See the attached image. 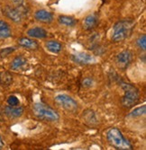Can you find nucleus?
Listing matches in <instances>:
<instances>
[{
  "label": "nucleus",
  "mask_w": 146,
  "mask_h": 150,
  "mask_svg": "<svg viewBox=\"0 0 146 150\" xmlns=\"http://www.w3.org/2000/svg\"><path fill=\"white\" fill-rule=\"evenodd\" d=\"M107 139L109 144L116 149L120 150H132V146L124 137L122 132L117 128L110 129L107 133Z\"/></svg>",
  "instance_id": "f257e3e1"
},
{
  "label": "nucleus",
  "mask_w": 146,
  "mask_h": 150,
  "mask_svg": "<svg viewBox=\"0 0 146 150\" xmlns=\"http://www.w3.org/2000/svg\"><path fill=\"white\" fill-rule=\"evenodd\" d=\"M134 28V22L131 20H122L116 23L113 28L112 40L115 42H119L128 38Z\"/></svg>",
  "instance_id": "f03ea898"
},
{
  "label": "nucleus",
  "mask_w": 146,
  "mask_h": 150,
  "mask_svg": "<svg viewBox=\"0 0 146 150\" xmlns=\"http://www.w3.org/2000/svg\"><path fill=\"white\" fill-rule=\"evenodd\" d=\"M33 114L40 120H46V121H57L60 119V115L58 112L53 110L50 106L43 103H37L33 106Z\"/></svg>",
  "instance_id": "7ed1b4c3"
},
{
  "label": "nucleus",
  "mask_w": 146,
  "mask_h": 150,
  "mask_svg": "<svg viewBox=\"0 0 146 150\" xmlns=\"http://www.w3.org/2000/svg\"><path fill=\"white\" fill-rule=\"evenodd\" d=\"M122 88L124 89V96L122 98V104L124 107L131 108L135 105L140 99L138 89L134 86L126 83L122 84Z\"/></svg>",
  "instance_id": "20e7f679"
},
{
  "label": "nucleus",
  "mask_w": 146,
  "mask_h": 150,
  "mask_svg": "<svg viewBox=\"0 0 146 150\" xmlns=\"http://www.w3.org/2000/svg\"><path fill=\"white\" fill-rule=\"evenodd\" d=\"M15 4L16 5V7H12L9 6H5L3 9V13L6 17L11 19L12 21L20 23L23 21L25 16V7L21 0H16V1H15Z\"/></svg>",
  "instance_id": "39448f33"
},
{
  "label": "nucleus",
  "mask_w": 146,
  "mask_h": 150,
  "mask_svg": "<svg viewBox=\"0 0 146 150\" xmlns=\"http://www.w3.org/2000/svg\"><path fill=\"white\" fill-rule=\"evenodd\" d=\"M54 100L59 106H61L66 111L70 112H76L78 111L77 102L67 94H59L55 97Z\"/></svg>",
  "instance_id": "423d86ee"
},
{
  "label": "nucleus",
  "mask_w": 146,
  "mask_h": 150,
  "mask_svg": "<svg viewBox=\"0 0 146 150\" xmlns=\"http://www.w3.org/2000/svg\"><path fill=\"white\" fill-rule=\"evenodd\" d=\"M71 59L78 63V64H81V65H88V64H93L95 63L97 60L96 59L89 55L88 53H84V52H79V53H76L74 55L71 56Z\"/></svg>",
  "instance_id": "0eeeda50"
},
{
  "label": "nucleus",
  "mask_w": 146,
  "mask_h": 150,
  "mask_svg": "<svg viewBox=\"0 0 146 150\" xmlns=\"http://www.w3.org/2000/svg\"><path fill=\"white\" fill-rule=\"evenodd\" d=\"M132 61V53L129 50H124L116 56V64L122 69H125Z\"/></svg>",
  "instance_id": "6e6552de"
},
{
  "label": "nucleus",
  "mask_w": 146,
  "mask_h": 150,
  "mask_svg": "<svg viewBox=\"0 0 146 150\" xmlns=\"http://www.w3.org/2000/svg\"><path fill=\"white\" fill-rule=\"evenodd\" d=\"M5 113L7 115L9 118H19L23 115L24 113V108L21 106H11L7 105L5 108Z\"/></svg>",
  "instance_id": "1a4fd4ad"
},
{
  "label": "nucleus",
  "mask_w": 146,
  "mask_h": 150,
  "mask_svg": "<svg viewBox=\"0 0 146 150\" xmlns=\"http://www.w3.org/2000/svg\"><path fill=\"white\" fill-rule=\"evenodd\" d=\"M34 17L37 21L44 23H50L52 22V20H53V16H52V13L46 10H38L35 13Z\"/></svg>",
  "instance_id": "9d476101"
},
{
  "label": "nucleus",
  "mask_w": 146,
  "mask_h": 150,
  "mask_svg": "<svg viewBox=\"0 0 146 150\" xmlns=\"http://www.w3.org/2000/svg\"><path fill=\"white\" fill-rule=\"evenodd\" d=\"M27 35L32 38L36 39H44L48 36L47 32L41 27H33L27 31Z\"/></svg>",
  "instance_id": "9b49d317"
},
{
  "label": "nucleus",
  "mask_w": 146,
  "mask_h": 150,
  "mask_svg": "<svg viewBox=\"0 0 146 150\" xmlns=\"http://www.w3.org/2000/svg\"><path fill=\"white\" fill-rule=\"evenodd\" d=\"M27 65V60L23 56H17L14 59V60L11 63V69L14 70H19L23 69Z\"/></svg>",
  "instance_id": "f8f14e48"
},
{
  "label": "nucleus",
  "mask_w": 146,
  "mask_h": 150,
  "mask_svg": "<svg viewBox=\"0 0 146 150\" xmlns=\"http://www.w3.org/2000/svg\"><path fill=\"white\" fill-rule=\"evenodd\" d=\"M18 44L25 49L29 50H37L39 48L38 43L35 40H33L29 38H21L18 40Z\"/></svg>",
  "instance_id": "ddd939ff"
},
{
  "label": "nucleus",
  "mask_w": 146,
  "mask_h": 150,
  "mask_svg": "<svg viewBox=\"0 0 146 150\" xmlns=\"http://www.w3.org/2000/svg\"><path fill=\"white\" fill-rule=\"evenodd\" d=\"M98 25V17L96 15H89L85 18L84 21V28L86 30H92Z\"/></svg>",
  "instance_id": "4468645a"
},
{
  "label": "nucleus",
  "mask_w": 146,
  "mask_h": 150,
  "mask_svg": "<svg viewBox=\"0 0 146 150\" xmlns=\"http://www.w3.org/2000/svg\"><path fill=\"white\" fill-rule=\"evenodd\" d=\"M13 83V76L8 71L0 73V85L2 86H9Z\"/></svg>",
  "instance_id": "2eb2a0df"
},
{
  "label": "nucleus",
  "mask_w": 146,
  "mask_h": 150,
  "mask_svg": "<svg viewBox=\"0 0 146 150\" xmlns=\"http://www.w3.org/2000/svg\"><path fill=\"white\" fill-rule=\"evenodd\" d=\"M11 36V29L7 23L0 20V39H6Z\"/></svg>",
  "instance_id": "dca6fc26"
},
{
  "label": "nucleus",
  "mask_w": 146,
  "mask_h": 150,
  "mask_svg": "<svg viewBox=\"0 0 146 150\" xmlns=\"http://www.w3.org/2000/svg\"><path fill=\"white\" fill-rule=\"evenodd\" d=\"M46 48L52 53H59L62 50V45L56 40H49L46 42Z\"/></svg>",
  "instance_id": "f3484780"
},
{
  "label": "nucleus",
  "mask_w": 146,
  "mask_h": 150,
  "mask_svg": "<svg viewBox=\"0 0 146 150\" xmlns=\"http://www.w3.org/2000/svg\"><path fill=\"white\" fill-rule=\"evenodd\" d=\"M58 21L61 24L65 26H74L76 24V20L72 17L66 16H61L58 18Z\"/></svg>",
  "instance_id": "a211bd4d"
},
{
  "label": "nucleus",
  "mask_w": 146,
  "mask_h": 150,
  "mask_svg": "<svg viewBox=\"0 0 146 150\" xmlns=\"http://www.w3.org/2000/svg\"><path fill=\"white\" fill-rule=\"evenodd\" d=\"M145 112H146V106L143 105V106H142V107H138V108L135 109V110L132 111V112H130L129 116L134 117V118H135V117H140V116H142V115H144Z\"/></svg>",
  "instance_id": "6ab92c4d"
},
{
  "label": "nucleus",
  "mask_w": 146,
  "mask_h": 150,
  "mask_svg": "<svg viewBox=\"0 0 146 150\" xmlns=\"http://www.w3.org/2000/svg\"><path fill=\"white\" fill-rule=\"evenodd\" d=\"M136 42H137V45L140 49L145 50V49H146V36H145V34L140 36Z\"/></svg>",
  "instance_id": "aec40b11"
},
{
  "label": "nucleus",
  "mask_w": 146,
  "mask_h": 150,
  "mask_svg": "<svg viewBox=\"0 0 146 150\" xmlns=\"http://www.w3.org/2000/svg\"><path fill=\"white\" fill-rule=\"evenodd\" d=\"M7 103L8 105H11V106H17L19 104V100L15 95H11L7 99Z\"/></svg>",
  "instance_id": "412c9836"
},
{
  "label": "nucleus",
  "mask_w": 146,
  "mask_h": 150,
  "mask_svg": "<svg viewBox=\"0 0 146 150\" xmlns=\"http://www.w3.org/2000/svg\"><path fill=\"white\" fill-rule=\"evenodd\" d=\"M16 49L15 48H6V49H4V50H2L1 51H0V55H1V57H6V56H8L9 54L11 53V52H13Z\"/></svg>",
  "instance_id": "4be33fe9"
},
{
  "label": "nucleus",
  "mask_w": 146,
  "mask_h": 150,
  "mask_svg": "<svg viewBox=\"0 0 146 150\" xmlns=\"http://www.w3.org/2000/svg\"><path fill=\"white\" fill-rule=\"evenodd\" d=\"M93 84V81L91 78H85L82 82V86L84 87H90Z\"/></svg>",
  "instance_id": "5701e85b"
},
{
  "label": "nucleus",
  "mask_w": 146,
  "mask_h": 150,
  "mask_svg": "<svg viewBox=\"0 0 146 150\" xmlns=\"http://www.w3.org/2000/svg\"><path fill=\"white\" fill-rule=\"evenodd\" d=\"M4 146V142H3V139L1 138V136H0V148H2Z\"/></svg>",
  "instance_id": "b1692460"
}]
</instances>
